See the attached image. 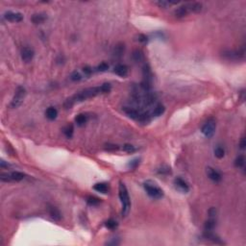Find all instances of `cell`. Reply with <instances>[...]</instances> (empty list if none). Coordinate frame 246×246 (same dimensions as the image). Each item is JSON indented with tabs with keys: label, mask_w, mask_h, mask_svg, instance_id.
Returning a JSON list of instances; mask_svg holds the SVG:
<instances>
[{
	"label": "cell",
	"mask_w": 246,
	"mask_h": 246,
	"mask_svg": "<svg viewBox=\"0 0 246 246\" xmlns=\"http://www.w3.org/2000/svg\"><path fill=\"white\" fill-rule=\"evenodd\" d=\"M83 70H84L85 74H87V75H91V73L92 72V69L90 66H85L83 68Z\"/></svg>",
	"instance_id": "74e56055"
},
{
	"label": "cell",
	"mask_w": 246,
	"mask_h": 246,
	"mask_svg": "<svg viewBox=\"0 0 246 246\" xmlns=\"http://www.w3.org/2000/svg\"><path fill=\"white\" fill-rule=\"evenodd\" d=\"M105 225H106V227L108 229H111V230H114V229H115L117 227V223L114 219H109L108 221H106Z\"/></svg>",
	"instance_id": "f1b7e54d"
},
{
	"label": "cell",
	"mask_w": 246,
	"mask_h": 246,
	"mask_svg": "<svg viewBox=\"0 0 246 246\" xmlns=\"http://www.w3.org/2000/svg\"><path fill=\"white\" fill-rule=\"evenodd\" d=\"M114 72L120 77H125L128 74V67L125 65H116L114 68Z\"/></svg>",
	"instance_id": "4fadbf2b"
},
{
	"label": "cell",
	"mask_w": 246,
	"mask_h": 246,
	"mask_svg": "<svg viewBox=\"0 0 246 246\" xmlns=\"http://www.w3.org/2000/svg\"><path fill=\"white\" fill-rule=\"evenodd\" d=\"M26 94V91L23 87H18L16 91V94L13 98V100L11 102V107L12 108H18L20 106L23 102V99H24V96Z\"/></svg>",
	"instance_id": "277c9868"
},
{
	"label": "cell",
	"mask_w": 246,
	"mask_h": 246,
	"mask_svg": "<svg viewBox=\"0 0 246 246\" xmlns=\"http://www.w3.org/2000/svg\"><path fill=\"white\" fill-rule=\"evenodd\" d=\"M164 106L163 105H162V104H159V105H157L156 107H155V109L153 110V113H152V114L154 115V116H160V115H162L163 113H164Z\"/></svg>",
	"instance_id": "603a6c76"
},
{
	"label": "cell",
	"mask_w": 246,
	"mask_h": 246,
	"mask_svg": "<svg viewBox=\"0 0 246 246\" xmlns=\"http://www.w3.org/2000/svg\"><path fill=\"white\" fill-rule=\"evenodd\" d=\"M45 114H46V117L48 119L54 120L57 117V115H58V111L56 110V108H54V107H49L48 109L46 110Z\"/></svg>",
	"instance_id": "ffe728a7"
},
{
	"label": "cell",
	"mask_w": 246,
	"mask_h": 246,
	"mask_svg": "<svg viewBox=\"0 0 246 246\" xmlns=\"http://www.w3.org/2000/svg\"><path fill=\"white\" fill-rule=\"evenodd\" d=\"M4 17L8 21L11 22H20L23 19V16L20 13H14V12H7L4 15Z\"/></svg>",
	"instance_id": "9c48e42d"
},
{
	"label": "cell",
	"mask_w": 246,
	"mask_h": 246,
	"mask_svg": "<svg viewBox=\"0 0 246 246\" xmlns=\"http://www.w3.org/2000/svg\"><path fill=\"white\" fill-rule=\"evenodd\" d=\"M48 212H49V214H50V216H51V217L54 220H56V221L61 220V218H62V213L60 212V211H59L56 208V207H49Z\"/></svg>",
	"instance_id": "2e32d148"
},
{
	"label": "cell",
	"mask_w": 246,
	"mask_h": 246,
	"mask_svg": "<svg viewBox=\"0 0 246 246\" xmlns=\"http://www.w3.org/2000/svg\"><path fill=\"white\" fill-rule=\"evenodd\" d=\"M34 58V50L30 47H23L21 50V59L25 63H29Z\"/></svg>",
	"instance_id": "ba28073f"
},
{
	"label": "cell",
	"mask_w": 246,
	"mask_h": 246,
	"mask_svg": "<svg viewBox=\"0 0 246 246\" xmlns=\"http://www.w3.org/2000/svg\"><path fill=\"white\" fill-rule=\"evenodd\" d=\"M207 174H208V177L213 182L215 183H218L221 181L222 179V177H221V174L217 171V170H215L213 168H212V167H208L207 168Z\"/></svg>",
	"instance_id": "30bf717a"
},
{
	"label": "cell",
	"mask_w": 246,
	"mask_h": 246,
	"mask_svg": "<svg viewBox=\"0 0 246 246\" xmlns=\"http://www.w3.org/2000/svg\"><path fill=\"white\" fill-rule=\"evenodd\" d=\"M132 57H133V60L136 63H141L144 60V54L141 50H140V49H136L133 52Z\"/></svg>",
	"instance_id": "e0dca14e"
},
{
	"label": "cell",
	"mask_w": 246,
	"mask_h": 246,
	"mask_svg": "<svg viewBox=\"0 0 246 246\" xmlns=\"http://www.w3.org/2000/svg\"><path fill=\"white\" fill-rule=\"evenodd\" d=\"M70 79H71L72 81H79V80L82 79V76H81V74H80L79 72L75 71V72H73V73L70 75Z\"/></svg>",
	"instance_id": "d6a6232c"
},
{
	"label": "cell",
	"mask_w": 246,
	"mask_h": 246,
	"mask_svg": "<svg viewBox=\"0 0 246 246\" xmlns=\"http://www.w3.org/2000/svg\"><path fill=\"white\" fill-rule=\"evenodd\" d=\"M105 148L106 150L108 151H115L119 149V146H117L116 144H111V143H108L105 145Z\"/></svg>",
	"instance_id": "836d02e7"
},
{
	"label": "cell",
	"mask_w": 246,
	"mask_h": 246,
	"mask_svg": "<svg viewBox=\"0 0 246 246\" xmlns=\"http://www.w3.org/2000/svg\"><path fill=\"white\" fill-rule=\"evenodd\" d=\"M189 13H190V12L189 10L188 5L186 4V5H182V6L177 8L174 11V16L178 18H182V17H185L186 16H188Z\"/></svg>",
	"instance_id": "8fae6325"
},
{
	"label": "cell",
	"mask_w": 246,
	"mask_h": 246,
	"mask_svg": "<svg viewBox=\"0 0 246 246\" xmlns=\"http://www.w3.org/2000/svg\"><path fill=\"white\" fill-rule=\"evenodd\" d=\"M159 173L160 174H168V173H170V168H168V167H166V168H161V169H159Z\"/></svg>",
	"instance_id": "f35d334b"
},
{
	"label": "cell",
	"mask_w": 246,
	"mask_h": 246,
	"mask_svg": "<svg viewBox=\"0 0 246 246\" xmlns=\"http://www.w3.org/2000/svg\"><path fill=\"white\" fill-rule=\"evenodd\" d=\"M101 90H102V93H107L111 91V85L108 84V83H105L101 86Z\"/></svg>",
	"instance_id": "d590c367"
},
{
	"label": "cell",
	"mask_w": 246,
	"mask_h": 246,
	"mask_svg": "<svg viewBox=\"0 0 246 246\" xmlns=\"http://www.w3.org/2000/svg\"><path fill=\"white\" fill-rule=\"evenodd\" d=\"M73 131H74V129H73V126L71 124H68L64 128V134L65 135L66 137H68V139H70V137L73 136Z\"/></svg>",
	"instance_id": "d4e9b609"
},
{
	"label": "cell",
	"mask_w": 246,
	"mask_h": 246,
	"mask_svg": "<svg viewBox=\"0 0 246 246\" xmlns=\"http://www.w3.org/2000/svg\"><path fill=\"white\" fill-rule=\"evenodd\" d=\"M108 68H109V65H108L107 63H101L96 67V70L100 71V72H104V71L108 70Z\"/></svg>",
	"instance_id": "4dcf8cb0"
},
{
	"label": "cell",
	"mask_w": 246,
	"mask_h": 246,
	"mask_svg": "<svg viewBox=\"0 0 246 246\" xmlns=\"http://www.w3.org/2000/svg\"><path fill=\"white\" fill-rule=\"evenodd\" d=\"M99 93H102L101 86L87 88V90H84L80 92H78L75 95H73L71 98H69V99H67L65 103V109H70L74 103L85 101V100L88 99V98H92V97L98 95Z\"/></svg>",
	"instance_id": "6da1fadb"
},
{
	"label": "cell",
	"mask_w": 246,
	"mask_h": 246,
	"mask_svg": "<svg viewBox=\"0 0 246 246\" xmlns=\"http://www.w3.org/2000/svg\"><path fill=\"white\" fill-rule=\"evenodd\" d=\"M106 244H108V245H117V244H119V241H117V240L114 239V240H112V241L107 242Z\"/></svg>",
	"instance_id": "b9f144b4"
},
{
	"label": "cell",
	"mask_w": 246,
	"mask_h": 246,
	"mask_svg": "<svg viewBox=\"0 0 246 246\" xmlns=\"http://www.w3.org/2000/svg\"><path fill=\"white\" fill-rule=\"evenodd\" d=\"M174 184H175L176 189L178 190H180L181 192H183V193L189 192V190H190L189 185L186 184V182L185 180L180 178V177H177V178L175 179V181H174Z\"/></svg>",
	"instance_id": "52a82bcc"
},
{
	"label": "cell",
	"mask_w": 246,
	"mask_h": 246,
	"mask_svg": "<svg viewBox=\"0 0 246 246\" xmlns=\"http://www.w3.org/2000/svg\"><path fill=\"white\" fill-rule=\"evenodd\" d=\"M204 237L205 239H209L216 244H223V242L221 241V239L217 237V235H215L214 234L212 233V231H205L204 233Z\"/></svg>",
	"instance_id": "9a60e30c"
},
{
	"label": "cell",
	"mask_w": 246,
	"mask_h": 246,
	"mask_svg": "<svg viewBox=\"0 0 246 246\" xmlns=\"http://www.w3.org/2000/svg\"><path fill=\"white\" fill-rule=\"evenodd\" d=\"M244 162H245L244 157H243L242 155H240V156L238 157L237 159H235V165L237 166V167H241V166L244 165Z\"/></svg>",
	"instance_id": "f546056e"
},
{
	"label": "cell",
	"mask_w": 246,
	"mask_h": 246,
	"mask_svg": "<svg viewBox=\"0 0 246 246\" xmlns=\"http://www.w3.org/2000/svg\"><path fill=\"white\" fill-rule=\"evenodd\" d=\"M124 44H122V43H119V44H116L115 46H114V56L115 57V58H120L122 55H123V53H124Z\"/></svg>",
	"instance_id": "d6986e66"
},
{
	"label": "cell",
	"mask_w": 246,
	"mask_h": 246,
	"mask_svg": "<svg viewBox=\"0 0 246 246\" xmlns=\"http://www.w3.org/2000/svg\"><path fill=\"white\" fill-rule=\"evenodd\" d=\"M119 198L122 204V215L126 216L130 212L131 203H130L129 193H128V190L123 183L119 184Z\"/></svg>",
	"instance_id": "7a4b0ae2"
},
{
	"label": "cell",
	"mask_w": 246,
	"mask_h": 246,
	"mask_svg": "<svg viewBox=\"0 0 246 246\" xmlns=\"http://www.w3.org/2000/svg\"><path fill=\"white\" fill-rule=\"evenodd\" d=\"M93 189L98 191V192H101V193H107L108 190H109V186H108L106 183H97L94 185Z\"/></svg>",
	"instance_id": "ac0fdd59"
},
{
	"label": "cell",
	"mask_w": 246,
	"mask_h": 246,
	"mask_svg": "<svg viewBox=\"0 0 246 246\" xmlns=\"http://www.w3.org/2000/svg\"><path fill=\"white\" fill-rule=\"evenodd\" d=\"M87 202L88 205H91V206H97L100 203V199L97 198V197H94V196H88L87 199Z\"/></svg>",
	"instance_id": "4316f807"
},
{
	"label": "cell",
	"mask_w": 246,
	"mask_h": 246,
	"mask_svg": "<svg viewBox=\"0 0 246 246\" xmlns=\"http://www.w3.org/2000/svg\"><path fill=\"white\" fill-rule=\"evenodd\" d=\"M216 226V222L214 219H210L205 223V230L206 231H212Z\"/></svg>",
	"instance_id": "484cf974"
},
{
	"label": "cell",
	"mask_w": 246,
	"mask_h": 246,
	"mask_svg": "<svg viewBox=\"0 0 246 246\" xmlns=\"http://www.w3.org/2000/svg\"><path fill=\"white\" fill-rule=\"evenodd\" d=\"M47 19V16L45 14L40 13V14H35L33 15V16L31 17V20L34 24H42Z\"/></svg>",
	"instance_id": "5bb4252c"
},
{
	"label": "cell",
	"mask_w": 246,
	"mask_h": 246,
	"mask_svg": "<svg viewBox=\"0 0 246 246\" xmlns=\"http://www.w3.org/2000/svg\"><path fill=\"white\" fill-rule=\"evenodd\" d=\"M214 155H215L216 158L222 159L223 157H224V155H225V151H224V149L222 148V147L217 146V147H216V148L214 149Z\"/></svg>",
	"instance_id": "83f0119b"
},
{
	"label": "cell",
	"mask_w": 246,
	"mask_h": 246,
	"mask_svg": "<svg viewBox=\"0 0 246 246\" xmlns=\"http://www.w3.org/2000/svg\"><path fill=\"white\" fill-rule=\"evenodd\" d=\"M144 190H146L147 194H148L151 198L160 199L163 196V190L155 183H153L151 181H147L144 183Z\"/></svg>",
	"instance_id": "3957f363"
},
{
	"label": "cell",
	"mask_w": 246,
	"mask_h": 246,
	"mask_svg": "<svg viewBox=\"0 0 246 246\" xmlns=\"http://www.w3.org/2000/svg\"><path fill=\"white\" fill-rule=\"evenodd\" d=\"M244 54L245 51L244 49H241V50H227L223 52V57L227 60H231V61H239L244 59Z\"/></svg>",
	"instance_id": "5b68a950"
},
{
	"label": "cell",
	"mask_w": 246,
	"mask_h": 246,
	"mask_svg": "<svg viewBox=\"0 0 246 246\" xmlns=\"http://www.w3.org/2000/svg\"><path fill=\"white\" fill-rule=\"evenodd\" d=\"M215 127H216V122L213 119H210L208 121H207L203 127H202V133L205 136L207 137H212L214 134L215 131Z\"/></svg>",
	"instance_id": "8992f818"
},
{
	"label": "cell",
	"mask_w": 246,
	"mask_h": 246,
	"mask_svg": "<svg viewBox=\"0 0 246 246\" xmlns=\"http://www.w3.org/2000/svg\"><path fill=\"white\" fill-rule=\"evenodd\" d=\"M139 163H140V160H137V159L133 160L132 162H130L129 163H128V167L131 168V169H135L136 167L139 165Z\"/></svg>",
	"instance_id": "e575fe53"
},
{
	"label": "cell",
	"mask_w": 246,
	"mask_h": 246,
	"mask_svg": "<svg viewBox=\"0 0 246 246\" xmlns=\"http://www.w3.org/2000/svg\"><path fill=\"white\" fill-rule=\"evenodd\" d=\"M123 150L127 153H133L136 151V148H135V146H133L132 144H124Z\"/></svg>",
	"instance_id": "1f68e13d"
},
{
	"label": "cell",
	"mask_w": 246,
	"mask_h": 246,
	"mask_svg": "<svg viewBox=\"0 0 246 246\" xmlns=\"http://www.w3.org/2000/svg\"><path fill=\"white\" fill-rule=\"evenodd\" d=\"M240 148L241 149H243V148H245V146H246V143H245V137L243 136L242 139H241V141H240Z\"/></svg>",
	"instance_id": "60d3db41"
},
{
	"label": "cell",
	"mask_w": 246,
	"mask_h": 246,
	"mask_svg": "<svg viewBox=\"0 0 246 246\" xmlns=\"http://www.w3.org/2000/svg\"><path fill=\"white\" fill-rule=\"evenodd\" d=\"M87 117L85 114H78L75 117V122L77 123L78 126H83V125H85V123L87 122Z\"/></svg>",
	"instance_id": "cb8c5ba5"
},
{
	"label": "cell",
	"mask_w": 246,
	"mask_h": 246,
	"mask_svg": "<svg viewBox=\"0 0 246 246\" xmlns=\"http://www.w3.org/2000/svg\"><path fill=\"white\" fill-rule=\"evenodd\" d=\"M156 4L158 5L159 7L161 8H167L168 7V5L170 4V2H166V1H158V2H156Z\"/></svg>",
	"instance_id": "8d00e7d4"
},
{
	"label": "cell",
	"mask_w": 246,
	"mask_h": 246,
	"mask_svg": "<svg viewBox=\"0 0 246 246\" xmlns=\"http://www.w3.org/2000/svg\"><path fill=\"white\" fill-rule=\"evenodd\" d=\"M123 111L125 112V114L131 117V119H136V120H139L140 119V116H141V112H139L136 109H135V108H131V107H125L123 108Z\"/></svg>",
	"instance_id": "7c38bea8"
},
{
	"label": "cell",
	"mask_w": 246,
	"mask_h": 246,
	"mask_svg": "<svg viewBox=\"0 0 246 246\" xmlns=\"http://www.w3.org/2000/svg\"><path fill=\"white\" fill-rule=\"evenodd\" d=\"M189 7L190 12H193V13H199L202 11V4L198 3V2H193V3H190L186 4Z\"/></svg>",
	"instance_id": "44dd1931"
},
{
	"label": "cell",
	"mask_w": 246,
	"mask_h": 246,
	"mask_svg": "<svg viewBox=\"0 0 246 246\" xmlns=\"http://www.w3.org/2000/svg\"><path fill=\"white\" fill-rule=\"evenodd\" d=\"M10 176H11V179H12V182L13 181H16V182H18V181H21L25 175L21 172H18V171H15V172H12L10 173Z\"/></svg>",
	"instance_id": "7402d4cb"
},
{
	"label": "cell",
	"mask_w": 246,
	"mask_h": 246,
	"mask_svg": "<svg viewBox=\"0 0 246 246\" xmlns=\"http://www.w3.org/2000/svg\"><path fill=\"white\" fill-rule=\"evenodd\" d=\"M137 40H139V42H141L145 43V42H147V37L144 36V35H140V36H139V38H137Z\"/></svg>",
	"instance_id": "ab89813d"
}]
</instances>
